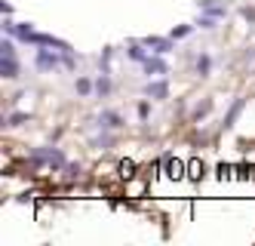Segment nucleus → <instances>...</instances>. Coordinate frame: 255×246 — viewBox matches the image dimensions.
I'll return each mask as SVG.
<instances>
[{
    "mask_svg": "<svg viewBox=\"0 0 255 246\" xmlns=\"http://www.w3.org/2000/svg\"><path fill=\"white\" fill-rule=\"evenodd\" d=\"M117 89H120V83H117V77L114 74H102V71H96V96H93V102H111L114 96H117Z\"/></svg>",
    "mask_w": 255,
    "mask_h": 246,
    "instance_id": "nucleus-13",
    "label": "nucleus"
},
{
    "mask_svg": "<svg viewBox=\"0 0 255 246\" xmlns=\"http://www.w3.org/2000/svg\"><path fill=\"white\" fill-rule=\"evenodd\" d=\"M166 34H169V37H175L178 43H188L191 37L197 34V25H194V22H181V25H172Z\"/></svg>",
    "mask_w": 255,
    "mask_h": 246,
    "instance_id": "nucleus-21",
    "label": "nucleus"
},
{
    "mask_svg": "<svg viewBox=\"0 0 255 246\" xmlns=\"http://www.w3.org/2000/svg\"><path fill=\"white\" fill-rule=\"evenodd\" d=\"M237 15L243 18L246 28H255V0H246V3H240V6H237Z\"/></svg>",
    "mask_w": 255,
    "mask_h": 246,
    "instance_id": "nucleus-23",
    "label": "nucleus"
},
{
    "mask_svg": "<svg viewBox=\"0 0 255 246\" xmlns=\"http://www.w3.org/2000/svg\"><path fill=\"white\" fill-rule=\"evenodd\" d=\"M62 62H65V74H80L83 55H80L77 49H65V52H62Z\"/></svg>",
    "mask_w": 255,
    "mask_h": 246,
    "instance_id": "nucleus-22",
    "label": "nucleus"
},
{
    "mask_svg": "<svg viewBox=\"0 0 255 246\" xmlns=\"http://www.w3.org/2000/svg\"><path fill=\"white\" fill-rule=\"evenodd\" d=\"M191 22L197 25L200 34H218V31H222V25H225L222 18H215V15H209V12H197Z\"/></svg>",
    "mask_w": 255,
    "mask_h": 246,
    "instance_id": "nucleus-20",
    "label": "nucleus"
},
{
    "mask_svg": "<svg viewBox=\"0 0 255 246\" xmlns=\"http://www.w3.org/2000/svg\"><path fill=\"white\" fill-rule=\"evenodd\" d=\"M138 96H148L157 105H166L172 99V80L169 77H148V80H141Z\"/></svg>",
    "mask_w": 255,
    "mask_h": 246,
    "instance_id": "nucleus-6",
    "label": "nucleus"
},
{
    "mask_svg": "<svg viewBox=\"0 0 255 246\" xmlns=\"http://www.w3.org/2000/svg\"><path fill=\"white\" fill-rule=\"evenodd\" d=\"M185 68H188L191 77L209 80L215 74V68H218V55H212L209 49H188L185 52Z\"/></svg>",
    "mask_w": 255,
    "mask_h": 246,
    "instance_id": "nucleus-4",
    "label": "nucleus"
},
{
    "mask_svg": "<svg viewBox=\"0 0 255 246\" xmlns=\"http://www.w3.org/2000/svg\"><path fill=\"white\" fill-rule=\"evenodd\" d=\"M37 46H52V49H59V52H65V49H74V43L71 40H65V37H59V34H52V31H34L31 34V40H28V49H37Z\"/></svg>",
    "mask_w": 255,
    "mask_h": 246,
    "instance_id": "nucleus-10",
    "label": "nucleus"
},
{
    "mask_svg": "<svg viewBox=\"0 0 255 246\" xmlns=\"http://www.w3.org/2000/svg\"><path fill=\"white\" fill-rule=\"evenodd\" d=\"M194 9L197 12H209L215 18H222V22H228V18L237 12L234 9V0H194Z\"/></svg>",
    "mask_w": 255,
    "mask_h": 246,
    "instance_id": "nucleus-11",
    "label": "nucleus"
},
{
    "mask_svg": "<svg viewBox=\"0 0 255 246\" xmlns=\"http://www.w3.org/2000/svg\"><path fill=\"white\" fill-rule=\"evenodd\" d=\"M0 15H15V6L9 0H0Z\"/></svg>",
    "mask_w": 255,
    "mask_h": 246,
    "instance_id": "nucleus-25",
    "label": "nucleus"
},
{
    "mask_svg": "<svg viewBox=\"0 0 255 246\" xmlns=\"http://www.w3.org/2000/svg\"><path fill=\"white\" fill-rule=\"evenodd\" d=\"M71 92H74L77 99H93L96 96V74H74V80H71Z\"/></svg>",
    "mask_w": 255,
    "mask_h": 246,
    "instance_id": "nucleus-17",
    "label": "nucleus"
},
{
    "mask_svg": "<svg viewBox=\"0 0 255 246\" xmlns=\"http://www.w3.org/2000/svg\"><path fill=\"white\" fill-rule=\"evenodd\" d=\"M215 111V99L212 96H200V99H194V105H191V111H188V120L194 123V126H200L209 114Z\"/></svg>",
    "mask_w": 255,
    "mask_h": 246,
    "instance_id": "nucleus-16",
    "label": "nucleus"
},
{
    "mask_svg": "<svg viewBox=\"0 0 255 246\" xmlns=\"http://www.w3.org/2000/svg\"><path fill=\"white\" fill-rule=\"evenodd\" d=\"M120 55H123V59L129 62V65H135V68H138V65H141V62L151 55V49L144 46V40H141V37H126V43H123Z\"/></svg>",
    "mask_w": 255,
    "mask_h": 246,
    "instance_id": "nucleus-14",
    "label": "nucleus"
},
{
    "mask_svg": "<svg viewBox=\"0 0 255 246\" xmlns=\"http://www.w3.org/2000/svg\"><path fill=\"white\" fill-rule=\"evenodd\" d=\"M249 99H252V96H234V99L228 102L222 120H218V132H231L237 123H240V117L246 114V108H249Z\"/></svg>",
    "mask_w": 255,
    "mask_h": 246,
    "instance_id": "nucleus-8",
    "label": "nucleus"
},
{
    "mask_svg": "<svg viewBox=\"0 0 255 246\" xmlns=\"http://www.w3.org/2000/svg\"><path fill=\"white\" fill-rule=\"evenodd\" d=\"M249 77H255V65H252V71H249Z\"/></svg>",
    "mask_w": 255,
    "mask_h": 246,
    "instance_id": "nucleus-26",
    "label": "nucleus"
},
{
    "mask_svg": "<svg viewBox=\"0 0 255 246\" xmlns=\"http://www.w3.org/2000/svg\"><path fill=\"white\" fill-rule=\"evenodd\" d=\"M123 139V132H114V129H96V132H86L83 136V145L93 151V154H108L114 151Z\"/></svg>",
    "mask_w": 255,
    "mask_h": 246,
    "instance_id": "nucleus-5",
    "label": "nucleus"
},
{
    "mask_svg": "<svg viewBox=\"0 0 255 246\" xmlns=\"http://www.w3.org/2000/svg\"><path fill=\"white\" fill-rule=\"evenodd\" d=\"M135 71H138L141 80H148V77H172V62H169V55H157V52H151Z\"/></svg>",
    "mask_w": 255,
    "mask_h": 246,
    "instance_id": "nucleus-7",
    "label": "nucleus"
},
{
    "mask_svg": "<svg viewBox=\"0 0 255 246\" xmlns=\"http://www.w3.org/2000/svg\"><path fill=\"white\" fill-rule=\"evenodd\" d=\"M117 46H102L99 52H96V71H102V74H114V62H117Z\"/></svg>",
    "mask_w": 255,
    "mask_h": 246,
    "instance_id": "nucleus-18",
    "label": "nucleus"
},
{
    "mask_svg": "<svg viewBox=\"0 0 255 246\" xmlns=\"http://www.w3.org/2000/svg\"><path fill=\"white\" fill-rule=\"evenodd\" d=\"M132 111H135V120H138V123H151L154 114H157V102L148 99V96H141V99H135Z\"/></svg>",
    "mask_w": 255,
    "mask_h": 246,
    "instance_id": "nucleus-19",
    "label": "nucleus"
},
{
    "mask_svg": "<svg viewBox=\"0 0 255 246\" xmlns=\"http://www.w3.org/2000/svg\"><path fill=\"white\" fill-rule=\"evenodd\" d=\"M31 71L37 74V77H62V74H65L62 52L52 49V46H37V49H31Z\"/></svg>",
    "mask_w": 255,
    "mask_h": 246,
    "instance_id": "nucleus-3",
    "label": "nucleus"
},
{
    "mask_svg": "<svg viewBox=\"0 0 255 246\" xmlns=\"http://www.w3.org/2000/svg\"><path fill=\"white\" fill-rule=\"evenodd\" d=\"M141 40H144V46H148L151 52H157V55H175L178 52V40L169 37V34H144Z\"/></svg>",
    "mask_w": 255,
    "mask_h": 246,
    "instance_id": "nucleus-12",
    "label": "nucleus"
},
{
    "mask_svg": "<svg viewBox=\"0 0 255 246\" xmlns=\"http://www.w3.org/2000/svg\"><path fill=\"white\" fill-rule=\"evenodd\" d=\"M96 129H114V132H126V114L120 108L114 105H102L99 111H93V114H86L83 123H80V132L86 136V132H96Z\"/></svg>",
    "mask_w": 255,
    "mask_h": 246,
    "instance_id": "nucleus-2",
    "label": "nucleus"
},
{
    "mask_svg": "<svg viewBox=\"0 0 255 246\" xmlns=\"http://www.w3.org/2000/svg\"><path fill=\"white\" fill-rule=\"evenodd\" d=\"M34 123V114L31 111H22L19 105L15 108H6L3 111V132H12V129H25Z\"/></svg>",
    "mask_w": 255,
    "mask_h": 246,
    "instance_id": "nucleus-15",
    "label": "nucleus"
},
{
    "mask_svg": "<svg viewBox=\"0 0 255 246\" xmlns=\"http://www.w3.org/2000/svg\"><path fill=\"white\" fill-rule=\"evenodd\" d=\"M0 80L22 83L25 80V59L22 55H0Z\"/></svg>",
    "mask_w": 255,
    "mask_h": 246,
    "instance_id": "nucleus-9",
    "label": "nucleus"
},
{
    "mask_svg": "<svg viewBox=\"0 0 255 246\" xmlns=\"http://www.w3.org/2000/svg\"><path fill=\"white\" fill-rule=\"evenodd\" d=\"M83 173H86V169H83V163H80V160H68V166L62 169V176H65L68 182H77V179H83Z\"/></svg>",
    "mask_w": 255,
    "mask_h": 246,
    "instance_id": "nucleus-24",
    "label": "nucleus"
},
{
    "mask_svg": "<svg viewBox=\"0 0 255 246\" xmlns=\"http://www.w3.org/2000/svg\"><path fill=\"white\" fill-rule=\"evenodd\" d=\"M68 160L71 154L59 142H43V145H31L22 154V169H28V173H62Z\"/></svg>",
    "mask_w": 255,
    "mask_h": 246,
    "instance_id": "nucleus-1",
    "label": "nucleus"
}]
</instances>
